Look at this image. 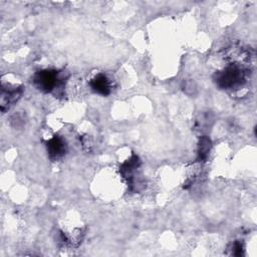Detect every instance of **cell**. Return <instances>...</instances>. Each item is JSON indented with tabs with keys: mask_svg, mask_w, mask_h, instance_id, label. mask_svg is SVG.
<instances>
[{
	"mask_svg": "<svg viewBox=\"0 0 257 257\" xmlns=\"http://www.w3.org/2000/svg\"><path fill=\"white\" fill-rule=\"evenodd\" d=\"M231 250H232V255H234V256H242L243 252H244V247H243L242 242L234 241L232 246H231Z\"/></svg>",
	"mask_w": 257,
	"mask_h": 257,
	"instance_id": "9",
	"label": "cell"
},
{
	"mask_svg": "<svg viewBox=\"0 0 257 257\" xmlns=\"http://www.w3.org/2000/svg\"><path fill=\"white\" fill-rule=\"evenodd\" d=\"M23 86L22 85H12L5 82H2L1 88V95H0V106L1 111L5 112L13 105L18 99L21 97L23 93Z\"/></svg>",
	"mask_w": 257,
	"mask_h": 257,
	"instance_id": "3",
	"label": "cell"
},
{
	"mask_svg": "<svg viewBox=\"0 0 257 257\" xmlns=\"http://www.w3.org/2000/svg\"><path fill=\"white\" fill-rule=\"evenodd\" d=\"M89 86L92 91L97 94L106 96L111 92V81L104 73L96 74L90 81Z\"/></svg>",
	"mask_w": 257,
	"mask_h": 257,
	"instance_id": "6",
	"label": "cell"
},
{
	"mask_svg": "<svg viewBox=\"0 0 257 257\" xmlns=\"http://www.w3.org/2000/svg\"><path fill=\"white\" fill-rule=\"evenodd\" d=\"M69 74L66 71L56 69H42L33 75L34 86L44 93H53L54 95L62 94L66 80Z\"/></svg>",
	"mask_w": 257,
	"mask_h": 257,
	"instance_id": "2",
	"label": "cell"
},
{
	"mask_svg": "<svg viewBox=\"0 0 257 257\" xmlns=\"http://www.w3.org/2000/svg\"><path fill=\"white\" fill-rule=\"evenodd\" d=\"M250 70L243 64L234 61L213 74V80L220 89L233 91L241 89L249 78Z\"/></svg>",
	"mask_w": 257,
	"mask_h": 257,
	"instance_id": "1",
	"label": "cell"
},
{
	"mask_svg": "<svg viewBox=\"0 0 257 257\" xmlns=\"http://www.w3.org/2000/svg\"><path fill=\"white\" fill-rule=\"evenodd\" d=\"M66 144L61 137L54 136L46 142V150L51 161H58L66 154Z\"/></svg>",
	"mask_w": 257,
	"mask_h": 257,
	"instance_id": "5",
	"label": "cell"
},
{
	"mask_svg": "<svg viewBox=\"0 0 257 257\" xmlns=\"http://www.w3.org/2000/svg\"><path fill=\"white\" fill-rule=\"evenodd\" d=\"M141 166V160L140 158L133 154L132 157L125 161L120 167H119V173L122 176L123 179L126 180L127 185L130 186L131 190L137 189V180H136V173L138 169Z\"/></svg>",
	"mask_w": 257,
	"mask_h": 257,
	"instance_id": "4",
	"label": "cell"
},
{
	"mask_svg": "<svg viewBox=\"0 0 257 257\" xmlns=\"http://www.w3.org/2000/svg\"><path fill=\"white\" fill-rule=\"evenodd\" d=\"M183 90L188 95H195L197 93V85L193 80H185Z\"/></svg>",
	"mask_w": 257,
	"mask_h": 257,
	"instance_id": "8",
	"label": "cell"
},
{
	"mask_svg": "<svg viewBox=\"0 0 257 257\" xmlns=\"http://www.w3.org/2000/svg\"><path fill=\"white\" fill-rule=\"evenodd\" d=\"M212 147V143L209 137L207 136H202L199 138L198 142V156H197V162H203L205 161L210 153Z\"/></svg>",
	"mask_w": 257,
	"mask_h": 257,
	"instance_id": "7",
	"label": "cell"
}]
</instances>
